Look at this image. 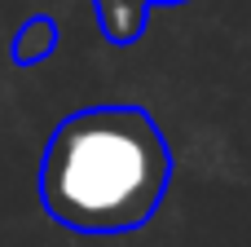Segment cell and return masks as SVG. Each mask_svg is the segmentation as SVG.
I'll return each mask as SVG.
<instances>
[{"mask_svg":"<svg viewBox=\"0 0 251 247\" xmlns=\"http://www.w3.org/2000/svg\"><path fill=\"white\" fill-rule=\"evenodd\" d=\"M172 186V146L146 106L110 102L57 119L40 159V203L75 234H132Z\"/></svg>","mask_w":251,"mask_h":247,"instance_id":"6da1fadb","label":"cell"},{"mask_svg":"<svg viewBox=\"0 0 251 247\" xmlns=\"http://www.w3.org/2000/svg\"><path fill=\"white\" fill-rule=\"evenodd\" d=\"M101 27V40L115 49H128L146 35V22L154 9H172V4H190V0H88Z\"/></svg>","mask_w":251,"mask_h":247,"instance_id":"7a4b0ae2","label":"cell"},{"mask_svg":"<svg viewBox=\"0 0 251 247\" xmlns=\"http://www.w3.org/2000/svg\"><path fill=\"white\" fill-rule=\"evenodd\" d=\"M57 40H62L57 22H53L49 13H31V18L13 31V40H9V57H13V66H40V62L53 57Z\"/></svg>","mask_w":251,"mask_h":247,"instance_id":"3957f363","label":"cell"}]
</instances>
